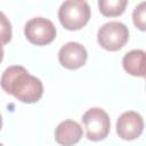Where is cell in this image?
<instances>
[{
	"mask_svg": "<svg viewBox=\"0 0 146 146\" xmlns=\"http://www.w3.org/2000/svg\"><path fill=\"white\" fill-rule=\"evenodd\" d=\"M129 39V30L121 22H108L103 24L97 33L99 46L108 51L121 49Z\"/></svg>",
	"mask_w": 146,
	"mask_h": 146,
	"instance_id": "cell-3",
	"label": "cell"
},
{
	"mask_svg": "<svg viewBox=\"0 0 146 146\" xmlns=\"http://www.w3.org/2000/svg\"><path fill=\"white\" fill-rule=\"evenodd\" d=\"M82 122L86 128L87 138L94 141L103 140L107 137L111 128L108 114L98 107L89 108L82 115Z\"/></svg>",
	"mask_w": 146,
	"mask_h": 146,
	"instance_id": "cell-4",
	"label": "cell"
},
{
	"mask_svg": "<svg viewBox=\"0 0 146 146\" xmlns=\"http://www.w3.org/2000/svg\"><path fill=\"white\" fill-rule=\"evenodd\" d=\"M128 0H98V8L106 17H116L124 13Z\"/></svg>",
	"mask_w": 146,
	"mask_h": 146,
	"instance_id": "cell-10",
	"label": "cell"
},
{
	"mask_svg": "<svg viewBox=\"0 0 146 146\" xmlns=\"http://www.w3.org/2000/svg\"><path fill=\"white\" fill-rule=\"evenodd\" d=\"M1 88L22 103H36L43 94L40 79L31 75L23 66L14 65L5 70L0 79Z\"/></svg>",
	"mask_w": 146,
	"mask_h": 146,
	"instance_id": "cell-1",
	"label": "cell"
},
{
	"mask_svg": "<svg viewBox=\"0 0 146 146\" xmlns=\"http://www.w3.org/2000/svg\"><path fill=\"white\" fill-rule=\"evenodd\" d=\"M2 58H3V48H2V46L0 43V63L2 62Z\"/></svg>",
	"mask_w": 146,
	"mask_h": 146,
	"instance_id": "cell-13",
	"label": "cell"
},
{
	"mask_svg": "<svg viewBox=\"0 0 146 146\" xmlns=\"http://www.w3.org/2000/svg\"><path fill=\"white\" fill-rule=\"evenodd\" d=\"M87 49L79 42H67L58 51V60L67 70H76L87 62Z\"/></svg>",
	"mask_w": 146,
	"mask_h": 146,
	"instance_id": "cell-7",
	"label": "cell"
},
{
	"mask_svg": "<svg viewBox=\"0 0 146 146\" xmlns=\"http://www.w3.org/2000/svg\"><path fill=\"white\" fill-rule=\"evenodd\" d=\"M1 127H2V117H1V114H0V130H1Z\"/></svg>",
	"mask_w": 146,
	"mask_h": 146,
	"instance_id": "cell-14",
	"label": "cell"
},
{
	"mask_svg": "<svg viewBox=\"0 0 146 146\" xmlns=\"http://www.w3.org/2000/svg\"><path fill=\"white\" fill-rule=\"evenodd\" d=\"M144 130L143 116L135 112L128 111L122 113L116 121V133L124 140H133L138 138Z\"/></svg>",
	"mask_w": 146,
	"mask_h": 146,
	"instance_id": "cell-6",
	"label": "cell"
},
{
	"mask_svg": "<svg viewBox=\"0 0 146 146\" xmlns=\"http://www.w3.org/2000/svg\"><path fill=\"white\" fill-rule=\"evenodd\" d=\"M58 18L66 30H80L89 22L90 7L84 0H65L58 9Z\"/></svg>",
	"mask_w": 146,
	"mask_h": 146,
	"instance_id": "cell-2",
	"label": "cell"
},
{
	"mask_svg": "<svg viewBox=\"0 0 146 146\" xmlns=\"http://www.w3.org/2000/svg\"><path fill=\"white\" fill-rule=\"evenodd\" d=\"M83 135L81 125L73 120H65L60 122L55 130V139L58 144L67 146L76 144Z\"/></svg>",
	"mask_w": 146,
	"mask_h": 146,
	"instance_id": "cell-8",
	"label": "cell"
},
{
	"mask_svg": "<svg viewBox=\"0 0 146 146\" xmlns=\"http://www.w3.org/2000/svg\"><path fill=\"white\" fill-rule=\"evenodd\" d=\"M26 39L36 46H46L56 38V27L51 21L43 17L30 19L24 27Z\"/></svg>",
	"mask_w": 146,
	"mask_h": 146,
	"instance_id": "cell-5",
	"label": "cell"
},
{
	"mask_svg": "<svg viewBox=\"0 0 146 146\" xmlns=\"http://www.w3.org/2000/svg\"><path fill=\"white\" fill-rule=\"evenodd\" d=\"M145 51L141 49H133L127 52L123 57L122 65L127 73L133 76H145Z\"/></svg>",
	"mask_w": 146,
	"mask_h": 146,
	"instance_id": "cell-9",
	"label": "cell"
},
{
	"mask_svg": "<svg viewBox=\"0 0 146 146\" xmlns=\"http://www.w3.org/2000/svg\"><path fill=\"white\" fill-rule=\"evenodd\" d=\"M11 40V24L6 15L0 11V43L6 44Z\"/></svg>",
	"mask_w": 146,
	"mask_h": 146,
	"instance_id": "cell-11",
	"label": "cell"
},
{
	"mask_svg": "<svg viewBox=\"0 0 146 146\" xmlns=\"http://www.w3.org/2000/svg\"><path fill=\"white\" fill-rule=\"evenodd\" d=\"M145 2H140L133 10L132 14V19H133V24L136 25L137 29H139L140 31H145L146 29V21H145Z\"/></svg>",
	"mask_w": 146,
	"mask_h": 146,
	"instance_id": "cell-12",
	"label": "cell"
}]
</instances>
